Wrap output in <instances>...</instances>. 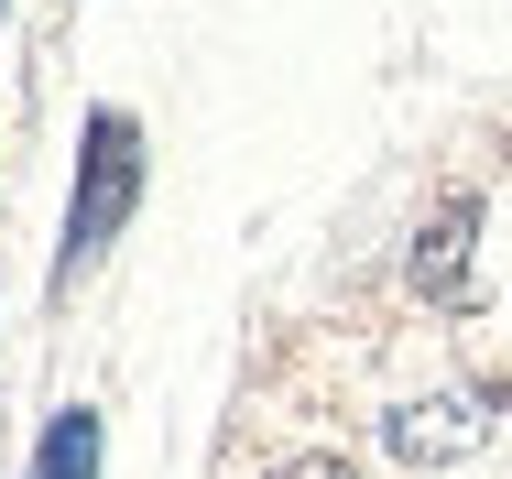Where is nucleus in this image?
<instances>
[{
    "label": "nucleus",
    "mask_w": 512,
    "mask_h": 479,
    "mask_svg": "<svg viewBox=\"0 0 512 479\" xmlns=\"http://www.w3.org/2000/svg\"><path fill=\"white\" fill-rule=\"evenodd\" d=\"M99 458H109V425H99V403H66V414H44V436H33L22 479H99Z\"/></svg>",
    "instance_id": "4"
},
{
    "label": "nucleus",
    "mask_w": 512,
    "mask_h": 479,
    "mask_svg": "<svg viewBox=\"0 0 512 479\" xmlns=\"http://www.w3.org/2000/svg\"><path fill=\"white\" fill-rule=\"evenodd\" d=\"M469 251H480V196L469 186H447L425 218H414V251H404V273L425 305H480V273H469Z\"/></svg>",
    "instance_id": "3"
},
{
    "label": "nucleus",
    "mask_w": 512,
    "mask_h": 479,
    "mask_svg": "<svg viewBox=\"0 0 512 479\" xmlns=\"http://www.w3.org/2000/svg\"><path fill=\"white\" fill-rule=\"evenodd\" d=\"M142 186H153V153H142V120L99 98L77 120V175H66V229H55V294H77L109 262V240L142 218Z\"/></svg>",
    "instance_id": "1"
},
{
    "label": "nucleus",
    "mask_w": 512,
    "mask_h": 479,
    "mask_svg": "<svg viewBox=\"0 0 512 479\" xmlns=\"http://www.w3.org/2000/svg\"><path fill=\"white\" fill-rule=\"evenodd\" d=\"M512 392L491 382H458V392H414V403H393L382 414V447L404 458V469H447V458H480L491 436H502Z\"/></svg>",
    "instance_id": "2"
},
{
    "label": "nucleus",
    "mask_w": 512,
    "mask_h": 479,
    "mask_svg": "<svg viewBox=\"0 0 512 479\" xmlns=\"http://www.w3.org/2000/svg\"><path fill=\"white\" fill-rule=\"evenodd\" d=\"M262 479H360L338 447H306V458H284V469H262Z\"/></svg>",
    "instance_id": "5"
}]
</instances>
